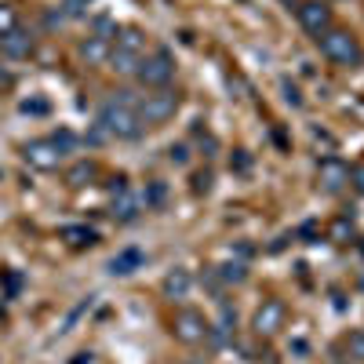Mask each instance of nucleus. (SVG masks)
Wrapping results in <instances>:
<instances>
[{"instance_id": "13", "label": "nucleus", "mask_w": 364, "mask_h": 364, "mask_svg": "<svg viewBox=\"0 0 364 364\" xmlns=\"http://www.w3.org/2000/svg\"><path fill=\"white\" fill-rule=\"evenodd\" d=\"M139 266H142V252H135V248H128V252H120V255L109 259V273H113V277H128V273H135Z\"/></svg>"}, {"instance_id": "29", "label": "nucleus", "mask_w": 364, "mask_h": 364, "mask_svg": "<svg viewBox=\"0 0 364 364\" xmlns=\"http://www.w3.org/2000/svg\"><path fill=\"white\" fill-rule=\"evenodd\" d=\"M284 99H288L291 106H302V99H299V91H295L291 84H284Z\"/></svg>"}, {"instance_id": "28", "label": "nucleus", "mask_w": 364, "mask_h": 364, "mask_svg": "<svg viewBox=\"0 0 364 364\" xmlns=\"http://www.w3.org/2000/svg\"><path fill=\"white\" fill-rule=\"evenodd\" d=\"M22 113H48V102H44V99H33V102L26 99V102H22Z\"/></svg>"}, {"instance_id": "10", "label": "nucleus", "mask_w": 364, "mask_h": 364, "mask_svg": "<svg viewBox=\"0 0 364 364\" xmlns=\"http://www.w3.org/2000/svg\"><path fill=\"white\" fill-rule=\"evenodd\" d=\"M0 55L4 58H29L33 55V33L22 29V26H15L11 33L0 37Z\"/></svg>"}, {"instance_id": "7", "label": "nucleus", "mask_w": 364, "mask_h": 364, "mask_svg": "<svg viewBox=\"0 0 364 364\" xmlns=\"http://www.w3.org/2000/svg\"><path fill=\"white\" fill-rule=\"evenodd\" d=\"M299 15V26L306 29L310 37H324L328 29H331V8H328V0H302V4L295 8Z\"/></svg>"}, {"instance_id": "17", "label": "nucleus", "mask_w": 364, "mask_h": 364, "mask_svg": "<svg viewBox=\"0 0 364 364\" xmlns=\"http://www.w3.org/2000/svg\"><path fill=\"white\" fill-rule=\"evenodd\" d=\"M113 215L117 219H135L139 215V197L132 193V190H124V193H117V200H113Z\"/></svg>"}, {"instance_id": "9", "label": "nucleus", "mask_w": 364, "mask_h": 364, "mask_svg": "<svg viewBox=\"0 0 364 364\" xmlns=\"http://www.w3.org/2000/svg\"><path fill=\"white\" fill-rule=\"evenodd\" d=\"M317 178H321L324 193H339V190L350 186V164H343L339 157H324L317 164Z\"/></svg>"}, {"instance_id": "4", "label": "nucleus", "mask_w": 364, "mask_h": 364, "mask_svg": "<svg viewBox=\"0 0 364 364\" xmlns=\"http://www.w3.org/2000/svg\"><path fill=\"white\" fill-rule=\"evenodd\" d=\"M135 77H139L146 87H168V84H171V77H175V58H171L168 51L146 55V58H139Z\"/></svg>"}, {"instance_id": "15", "label": "nucleus", "mask_w": 364, "mask_h": 364, "mask_svg": "<svg viewBox=\"0 0 364 364\" xmlns=\"http://www.w3.org/2000/svg\"><path fill=\"white\" fill-rule=\"evenodd\" d=\"M95 175H99L95 161H77V164L66 171V182H70L73 190H80V186H87V182H95Z\"/></svg>"}, {"instance_id": "27", "label": "nucleus", "mask_w": 364, "mask_h": 364, "mask_svg": "<svg viewBox=\"0 0 364 364\" xmlns=\"http://www.w3.org/2000/svg\"><path fill=\"white\" fill-rule=\"evenodd\" d=\"M350 186H353L357 193H364V164H357V168L350 171Z\"/></svg>"}, {"instance_id": "33", "label": "nucleus", "mask_w": 364, "mask_h": 364, "mask_svg": "<svg viewBox=\"0 0 364 364\" xmlns=\"http://www.w3.org/2000/svg\"><path fill=\"white\" fill-rule=\"evenodd\" d=\"M284 4H288V8H299V0H284Z\"/></svg>"}, {"instance_id": "24", "label": "nucleus", "mask_w": 364, "mask_h": 364, "mask_svg": "<svg viewBox=\"0 0 364 364\" xmlns=\"http://www.w3.org/2000/svg\"><path fill=\"white\" fill-rule=\"evenodd\" d=\"M84 4H87V0H66V4L58 8V11H63V18H80V15L87 11Z\"/></svg>"}, {"instance_id": "23", "label": "nucleus", "mask_w": 364, "mask_h": 364, "mask_svg": "<svg viewBox=\"0 0 364 364\" xmlns=\"http://www.w3.org/2000/svg\"><path fill=\"white\" fill-rule=\"evenodd\" d=\"M51 139H55V146H58V149H63V154H70V149H73V146L80 142V139H77L73 132H55Z\"/></svg>"}, {"instance_id": "5", "label": "nucleus", "mask_w": 364, "mask_h": 364, "mask_svg": "<svg viewBox=\"0 0 364 364\" xmlns=\"http://www.w3.org/2000/svg\"><path fill=\"white\" fill-rule=\"evenodd\" d=\"M208 321H204V314L200 310H178L175 314V321H171V336L182 343V346H200L204 339H208Z\"/></svg>"}, {"instance_id": "14", "label": "nucleus", "mask_w": 364, "mask_h": 364, "mask_svg": "<svg viewBox=\"0 0 364 364\" xmlns=\"http://www.w3.org/2000/svg\"><path fill=\"white\" fill-rule=\"evenodd\" d=\"M142 44H146V37H142V29H135V26H124V29H117V51H132V55H142Z\"/></svg>"}, {"instance_id": "32", "label": "nucleus", "mask_w": 364, "mask_h": 364, "mask_svg": "<svg viewBox=\"0 0 364 364\" xmlns=\"http://www.w3.org/2000/svg\"><path fill=\"white\" fill-rule=\"evenodd\" d=\"M73 364H91V353H77V360Z\"/></svg>"}, {"instance_id": "11", "label": "nucleus", "mask_w": 364, "mask_h": 364, "mask_svg": "<svg viewBox=\"0 0 364 364\" xmlns=\"http://www.w3.org/2000/svg\"><path fill=\"white\" fill-rule=\"evenodd\" d=\"M77 55H80V63H87V66H106L109 55H113V44H109L106 37H95V33H91L87 41L77 44Z\"/></svg>"}, {"instance_id": "6", "label": "nucleus", "mask_w": 364, "mask_h": 364, "mask_svg": "<svg viewBox=\"0 0 364 364\" xmlns=\"http://www.w3.org/2000/svg\"><path fill=\"white\" fill-rule=\"evenodd\" d=\"M22 157L29 168H37V171H55L58 164H63V149L55 146V139H29L22 146Z\"/></svg>"}, {"instance_id": "26", "label": "nucleus", "mask_w": 364, "mask_h": 364, "mask_svg": "<svg viewBox=\"0 0 364 364\" xmlns=\"http://www.w3.org/2000/svg\"><path fill=\"white\" fill-rule=\"evenodd\" d=\"M168 157H171V164H186V161H190V149H186V146H171Z\"/></svg>"}, {"instance_id": "3", "label": "nucleus", "mask_w": 364, "mask_h": 364, "mask_svg": "<svg viewBox=\"0 0 364 364\" xmlns=\"http://www.w3.org/2000/svg\"><path fill=\"white\" fill-rule=\"evenodd\" d=\"M175 109H178V95L175 91H168V87H157L154 95H146V99H139V120L142 124H164L168 117H175Z\"/></svg>"}, {"instance_id": "21", "label": "nucleus", "mask_w": 364, "mask_h": 364, "mask_svg": "<svg viewBox=\"0 0 364 364\" xmlns=\"http://www.w3.org/2000/svg\"><path fill=\"white\" fill-rule=\"evenodd\" d=\"M346 350L353 360H364V331H350L346 336Z\"/></svg>"}, {"instance_id": "25", "label": "nucleus", "mask_w": 364, "mask_h": 364, "mask_svg": "<svg viewBox=\"0 0 364 364\" xmlns=\"http://www.w3.org/2000/svg\"><path fill=\"white\" fill-rule=\"evenodd\" d=\"M87 142H91V146H102V142H109V132L99 124V120H95V128L87 132Z\"/></svg>"}, {"instance_id": "8", "label": "nucleus", "mask_w": 364, "mask_h": 364, "mask_svg": "<svg viewBox=\"0 0 364 364\" xmlns=\"http://www.w3.org/2000/svg\"><path fill=\"white\" fill-rule=\"evenodd\" d=\"M284 321H288L284 302L281 299H266L262 306L255 310V317H252V328H255V336L269 339V336H277V331L284 328Z\"/></svg>"}, {"instance_id": "18", "label": "nucleus", "mask_w": 364, "mask_h": 364, "mask_svg": "<svg viewBox=\"0 0 364 364\" xmlns=\"http://www.w3.org/2000/svg\"><path fill=\"white\" fill-rule=\"evenodd\" d=\"M328 237L336 240V245H346V240H353V237H357V230H353V219H350V215L336 219V223H331V230H328Z\"/></svg>"}, {"instance_id": "12", "label": "nucleus", "mask_w": 364, "mask_h": 364, "mask_svg": "<svg viewBox=\"0 0 364 364\" xmlns=\"http://www.w3.org/2000/svg\"><path fill=\"white\" fill-rule=\"evenodd\" d=\"M190 288H193L190 269H171L168 277L161 281V291H164V299H186V295H190Z\"/></svg>"}, {"instance_id": "30", "label": "nucleus", "mask_w": 364, "mask_h": 364, "mask_svg": "<svg viewBox=\"0 0 364 364\" xmlns=\"http://www.w3.org/2000/svg\"><path fill=\"white\" fill-rule=\"evenodd\" d=\"M208 186H211V175H197V186L193 190L197 193H208Z\"/></svg>"}, {"instance_id": "22", "label": "nucleus", "mask_w": 364, "mask_h": 364, "mask_svg": "<svg viewBox=\"0 0 364 364\" xmlns=\"http://www.w3.org/2000/svg\"><path fill=\"white\" fill-rule=\"evenodd\" d=\"M18 22H15V8H8V4H0V37L4 33H11Z\"/></svg>"}, {"instance_id": "19", "label": "nucleus", "mask_w": 364, "mask_h": 364, "mask_svg": "<svg viewBox=\"0 0 364 364\" xmlns=\"http://www.w3.org/2000/svg\"><path fill=\"white\" fill-rule=\"evenodd\" d=\"M63 240H70L73 248L95 245V230H87V226H66V230H63Z\"/></svg>"}, {"instance_id": "16", "label": "nucleus", "mask_w": 364, "mask_h": 364, "mask_svg": "<svg viewBox=\"0 0 364 364\" xmlns=\"http://www.w3.org/2000/svg\"><path fill=\"white\" fill-rule=\"evenodd\" d=\"M139 58H142V55L117 51V48H113V55H109V70H113V73H120V77H132V73L139 70Z\"/></svg>"}, {"instance_id": "31", "label": "nucleus", "mask_w": 364, "mask_h": 364, "mask_svg": "<svg viewBox=\"0 0 364 364\" xmlns=\"http://www.w3.org/2000/svg\"><path fill=\"white\" fill-rule=\"evenodd\" d=\"M8 84H11V73H8V70H0V87H8Z\"/></svg>"}, {"instance_id": "1", "label": "nucleus", "mask_w": 364, "mask_h": 364, "mask_svg": "<svg viewBox=\"0 0 364 364\" xmlns=\"http://www.w3.org/2000/svg\"><path fill=\"white\" fill-rule=\"evenodd\" d=\"M321 55L336 66H357L360 63V44L350 29H336L331 26L328 33L321 37Z\"/></svg>"}, {"instance_id": "34", "label": "nucleus", "mask_w": 364, "mask_h": 364, "mask_svg": "<svg viewBox=\"0 0 364 364\" xmlns=\"http://www.w3.org/2000/svg\"><path fill=\"white\" fill-rule=\"evenodd\" d=\"M360 248H364V245H360Z\"/></svg>"}, {"instance_id": "2", "label": "nucleus", "mask_w": 364, "mask_h": 364, "mask_svg": "<svg viewBox=\"0 0 364 364\" xmlns=\"http://www.w3.org/2000/svg\"><path fill=\"white\" fill-rule=\"evenodd\" d=\"M99 124L109 132V139H139V132H142L139 113L128 109V106H117V102H109V99H106V106L99 109Z\"/></svg>"}, {"instance_id": "20", "label": "nucleus", "mask_w": 364, "mask_h": 364, "mask_svg": "<svg viewBox=\"0 0 364 364\" xmlns=\"http://www.w3.org/2000/svg\"><path fill=\"white\" fill-rule=\"evenodd\" d=\"M219 281H226V284H245V281H248V266H245V262H226V266H219Z\"/></svg>"}]
</instances>
